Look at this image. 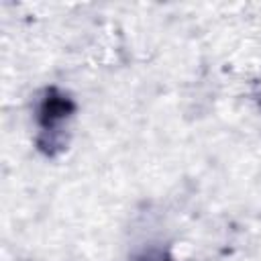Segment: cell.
I'll return each mask as SVG.
<instances>
[{
  "mask_svg": "<svg viewBox=\"0 0 261 261\" xmlns=\"http://www.w3.org/2000/svg\"><path fill=\"white\" fill-rule=\"evenodd\" d=\"M141 261H171L167 255H163L161 251H151V253H145L141 257Z\"/></svg>",
  "mask_w": 261,
  "mask_h": 261,
  "instance_id": "cell-1",
  "label": "cell"
},
{
  "mask_svg": "<svg viewBox=\"0 0 261 261\" xmlns=\"http://www.w3.org/2000/svg\"><path fill=\"white\" fill-rule=\"evenodd\" d=\"M259 102H261V92H259Z\"/></svg>",
  "mask_w": 261,
  "mask_h": 261,
  "instance_id": "cell-2",
  "label": "cell"
}]
</instances>
